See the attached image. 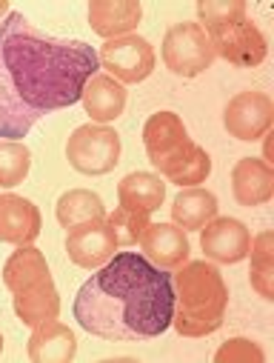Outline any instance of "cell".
Segmentation results:
<instances>
[{
    "label": "cell",
    "instance_id": "26",
    "mask_svg": "<svg viewBox=\"0 0 274 363\" xmlns=\"http://www.w3.org/2000/svg\"><path fill=\"white\" fill-rule=\"evenodd\" d=\"M215 360L217 363H263L266 360V352L254 343V340H246V337H232L226 340L217 352H215Z\"/></svg>",
    "mask_w": 274,
    "mask_h": 363
},
{
    "label": "cell",
    "instance_id": "14",
    "mask_svg": "<svg viewBox=\"0 0 274 363\" xmlns=\"http://www.w3.org/2000/svg\"><path fill=\"white\" fill-rule=\"evenodd\" d=\"M80 101H83V109L91 118V123L106 126V123H115L123 115V109H126V89L115 77L98 72V74H91L86 80Z\"/></svg>",
    "mask_w": 274,
    "mask_h": 363
},
{
    "label": "cell",
    "instance_id": "11",
    "mask_svg": "<svg viewBox=\"0 0 274 363\" xmlns=\"http://www.w3.org/2000/svg\"><path fill=\"white\" fill-rule=\"evenodd\" d=\"M137 243L143 249V257L152 260L163 272H171V269L183 266L189 260V252H192V243H189L186 232H183L177 223H146Z\"/></svg>",
    "mask_w": 274,
    "mask_h": 363
},
{
    "label": "cell",
    "instance_id": "25",
    "mask_svg": "<svg viewBox=\"0 0 274 363\" xmlns=\"http://www.w3.org/2000/svg\"><path fill=\"white\" fill-rule=\"evenodd\" d=\"M106 223H109L112 238H115L118 246H135V243L140 240L146 223H149V215H143V212H129V209L118 206L112 215H106Z\"/></svg>",
    "mask_w": 274,
    "mask_h": 363
},
{
    "label": "cell",
    "instance_id": "6",
    "mask_svg": "<svg viewBox=\"0 0 274 363\" xmlns=\"http://www.w3.org/2000/svg\"><path fill=\"white\" fill-rule=\"evenodd\" d=\"M203 32L215 46V55L232 66H240V69L260 66L268 55V43L263 32L254 26V21H249L246 12H237L223 23L203 26Z\"/></svg>",
    "mask_w": 274,
    "mask_h": 363
},
{
    "label": "cell",
    "instance_id": "17",
    "mask_svg": "<svg viewBox=\"0 0 274 363\" xmlns=\"http://www.w3.org/2000/svg\"><path fill=\"white\" fill-rule=\"evenodd\" d=\"M26 349H29V360L35 363H69L77 354V337L66 323L49 320L35 326Z\"/></svg>",
    "mask_w": 274,
    "mask_h": 363
},
{
    "label": "cell",
    "instance_id": "7",
    "mask_svg": "<svg viewBox=\"0 0 274 363\" xmlns=\"http://www.w3.org/2000/svg\"><path fill=\"white\" fill-rule=\"evenodd\" d=\"M215 57V46L200 23H177L163 38V63L177 77L203 74Z\"/></svg>",
    "mask_w": 274,
    "mask_h": 363
},
{
    "label": "cell",
    "instance_id": "9",
    "mask_svg": "<svg viewBox=\"0 0 274 363\" xmlns=\"http://www.w3.org/2000/svg\"><path fill=\"white\" fill-rule=\"evenodd\" d=\"M274 123V101L263 92H240L223 112V126L237 140H260Z\"/></svg>",
    "mask_w": 274,
    "mask_h": 363
},
{
    "label": "cell",
    "instance_id": "4",
    "mask_svg": "<svg viewBox=\"0 0 274 363\" xmlns=\"http://www.w3.org/2000/svg\"><path fill=\"white\" fill-rule=\"evenodd\" d=\"M143 146L152 160V166L169 180V184L198 186L206 184L212 174V157L203 146H198L174 112H154L143 126Z\"/></svg>",
    "mask_w": 274,
    "mask_h": 363
},
{
    "label": "cell",
    "instance_id": "1",
    "mask_svg": "<svg viewBox=\"0 0 274 363\" xmlns=\"http://www.w3.org/2000/svg\"><path fill=\"white\" fill-rule=\"evenodd\" d=\"M98 69L86 40L52 38L9 12L0 23V140H21L49 112L74 106Z\"/></svg>",
    "mask_w": 274,
    "mask_h": 363
},
{
    "label": "cell",
    "instance_id": "12",
    "mask_svg": "<svg viewBox=\"0 0 274 363\" xmlns=\"http://www.w3.org/2000/svg\"><path fill=\"white\" fill-rule=\"evenodd\" d=\"M200 246L215 263H240L249 257L251 232L237 218H215L200 229Z\"/></svg>",
    "mask_w": 274,
    "mask_h": 363
},
{
    "label": "cell",
    "instance_id": "22",
    "mask_svg": "<svg viewBox=\"0 0 274 363\" xmlns=\"http://www.w3.org/2000/svg\"><path fill=\"white\" fill-rule=\"evenodd\" d=\"M249 255H251V269H249L251 289L263 301H274V235L260 232L257 238H251Z\"/></svg>",
    "mask_w": 274,
    "mask_h": 363
},
{
    "label": "cell",
    "instance_id": "3",
    "mask_svg": "<svg viewBox=\"0 0 274 363\" xmlns=\"http://www.w3.org/2000/svg\"><path fill=\"white\" fill-rule=\"evenodd\" d=\"M174 289V315L171 326L183 337H206L223 326L229 306V289L220 269L209 260H192L177 266L171 281Z\"/></svg>",
    "mask_w": 274,
    "mask_h": 363
},
{
    "label": "cell",
    "instance_id": "19",
    "mask_svg": "<svg viewBox=\"0 0 274 363\" xmlns=\"http://www.w3.org/2000/svg\"><path fill=\"white\" fill-rule=\"evenodd\" d=\"M118 201L123 209L129 212H154L163 206L166 201V184L160 180V174H152V172H132L120 180L118 186Z\"/></svg>",
    "mask_w": 274,
    "mask_h": 363
},
{
    "label": "cell",
    "instance_id": "16",
    "mask_svg": "<svg viewBox=\"0 0 274 363\" xmlns=\"http://www.w3.org/2000/svg\"><path fill=\"white\" fill-rule=\"evenodd\" d=\"M140 18L143 6L137 0H91L89 4V26L106 40L132 35Z\"/></svg>",
    "mask_w": 274,
    "mask_h": 363
},
{
    "label": "cell",
    "instance_id": "28",
    "mask_svg": "<svg viewBox=\"0 0 274 363\" xmlns=\"http://www.w3.org/2000/svg\"><path fill=\"white\" fill-rule=\"evenodd\" d=\"M0 352H4V337H0Z\"/></svg>",
    "mask_w": 274,
    "mask_h": 363
},
{
    "label": "cell",
    "instance_id": "5",
    "mask_svg": "<svg viewBox=\"0 0 274 363\" xmlns=\"http://www.w3.org/2000/svg\"><path fill=\"white\" fill-rule=\"evenodd\" d=\"M120 135L101 123H83L69 135L66 157L80 174H109L120 163Z\"/></svg>",
    "mask_w": 274,
    "mask_h": 363
},
{
    "label": "cell",
    "instance_id": "15",
    "mask_svg": "<svg viewBox=\"0 0 274 363\" xmlns=\"http://www.w3.org/2000/svg\"><path fill=\"white\" fill-rule=\"evenodd\" d=\"M40 235V209L21 198L4 195L0 198V240L15 246H32Z\"/></svg>",
    "mask_w": 274,
    "mask_h": 363
},
{
    "label": "cell",
    "instance_id": "24",
    "mask_svg": "<svg viewBox=\"0 0 274 363\" xmlns=\"http://www.w3.org/2000/svg\"><path fill=\"white\" fill-rule=\"evenodd\" d=\"M32 169V152L23 140H0V186H21Z\"/></svg>",
    "mask_w": 274,
    "mask_h": 363
},
{
    "label": "cell",
    "instance_id": "10",
    "mask_svg": "<svg viewBox=\"0 0 274 363\" xmlns=\"http://www.w3.org/2000/svg\"><path fill=\"white\" fill-rule=\"evenodd\" d=\"M115 249H118V243L112 238V229H109L106 218L77 223L66 235L69 260L77 263L80 269H101V266H106L115 257Z\"/></svg>",
    "mask_w": 274,
    "mask_h": 363
},
{
    "label": "cell",
    "instance_id": "18",
    "mask_svg": "<svg viewBox=\"0 0 274 363\" xmlns=\"http://www.w3.org/2000/svg\"><path fill=\"white\" fill-rule=\"evenodd\" d=\"M52 278L46 255L35 246H18V252H12V257L4 263V284L12 295H21L43 281Z\"/></svg>",
    "mask_w": 274,
    "mask_h": 363
},
{
    "label": "cell",
    "instance_id": "27",
    "mask_svg": "<svg viewBox=\"0 0 274 363\" xmlns=\"http://www.w3.org/2000/svg\"><path fill=\"white\" fill-rule=\"evenodd\" d=\"M9 18V4H6V0H0V23H4Z\"/></svg>",
    "mask_w": 274,
    "mask_h": 363
},
{
    "label": "cell",
    "instance_id": "20",
    "mask_svg": "<svg viewBox=\"0 0 274 363\" xmlns=\"http://www.w3.org/2000/svg\"><path fill=\"white\" fill-rule=\"evenodd\" d=\"M217 218V198L209 189L200 186H189L183 189L174 203H171V220L183 229V232H195L203 229L209 220Z\"/></svg>",
    "mask_w": 274,
    "mask_h": 363
},
{
    "label": "cell",
    "instance_id": "13",
    "mask_svg": "<svg viewBox=\"0 0 274 363\" xmlns=\"http://www.w3.org/2000/svg\"><path fill=\"white\" fill-rule=\"evenodd\" d=\"M232 192L240 206H263L274 198V169L260 157H243L232 169Z\"/></svg>",
    "mask_w": 274,
    "mask_h": 363
},
{
    "label": "cell",
    "instance_id": "8",
    "mask_svg": "<svg viewBox=\"0 0 274 363\" xmlns=\"http://www.w3.org/2000/svg\"><path fill=\"white\" fill-rule=\"evenodd\" d=\"M98 60L118 83H140L154 72V49L140 35H123L106 40Z\"/></svg>",
    "mask_w": 274,
    "mask_h": 363
},
{
    "label": "cell",
    "instance_id": "21",
    "mask_svg": "<svg viewBox=\"0 0 274 363\" xmlns=\"http://www.w3.org/2000/svg\"><path fill=\"white\" fill-rule=\"evenodd\" d=\"M12 306H15V315H18L26 326H32V329L40 326V323L57 320V315H60V295H57V289H55V281L49 278V281H43V284H38V286H32V289L15 295Z\"/></svg>",
    "mask_w": 274,
    "mask_h": 363
},
{
    "label": "cell",
    "instance_id": "2",
    "mask_svg": "<svg viewBox=\"0 0 274 363\" xmlns=\"http://www.w3.org/2000/svg\"><path fill=\"white\" fill-rule=\"evenodd\" d=\"M171 278L137 252H120L74 298V320L103 340H152L171 326Z\"/></svg>",
    "mask_w": 274,
    "mask_h": 363
},
{
    "label": "cell",
    "instance_id": "23",
    "mask_svg": "<svg viewBox=\"0 0 274 363\" xmlns=\"http://www.w3.org/2000/svg\"><path fill=\"white\" fill-rule=\"evenodd\" d=\"M55 215H57V223L63 229H72V226L86 223V220L106 218V206H103L101 195H95V192H89V189H69L66 195L57 198Z\"/></svg>",
    "mask_w": 274,
    "mask_h": 363
}]
</instances>
